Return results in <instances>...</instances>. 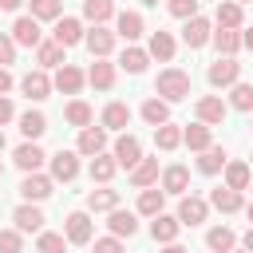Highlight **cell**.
Segmentation results:
<instances>
[{"instance_id": "1", "label": "cell", "mask_w": 253, "mask_h": 253, "mask_svg": "<svg viewBox=\"0 0 253 253\" xmlns=\"http://www.w3.org/2000/svg\"><path fill=\"white\" fill-rule=\"evenodd\" d=\"M154 95L166 99V103H182V99H190V75H186L182 67H166V71H158V79H154Z\"/></svg>"}, {"instance_id": "2", "label": "cell", "mask_w": 253, "mask_h": 253, "mask_svg": "<svg viewBox=\"0 0 253 253\" xmlns=\"http://www.w3.org/2000/svg\"><path fill=\"white\" fill-rule=\"evenodd\" d=\"M206 79H210V87H233V83L241 79V63H237L233 55H217V59L210 63Z\"/></svg>"}, {"instance_id": "3", "label": "cell", "mask_w": 253, "mask_h": 253, "mask_svg": "<svg viewBox=\"0 0 253 253\" xmlns=\"http://www.w3.org/2000/svg\"><path fill=\"white\" fill-rule=\"evenodd\" d=\"M63 237H67L71 245H91V237H95V225H91V217H87L83 210L67 213V221H63Z\"/></svg>"}, {"instance_id": "4", "label": "cell", "mask_w": 253, "mask_h": 253, "mask_svg": "<svg viewBox=\"0 0 253 253\" xmlns=\"http://www.w3.org/2000/svg\"><path fill=\"white\" fill-rule=\"evenodd\" d=\"M206 217H210V202L198 198V194H182V202H178V221H182V225H202Z\"/></svg>"}, {"instance_id": "5", "label": "cell", "mask_w": 253, "mask_h": 253, "mask_svg": "<svg viewBox=\"0 0 253 253\" xmlns=\"http://www.w3.org/2000/svg\"><path fill=\"white\" fill-rule=\"evenodd\" d=\"M12 40H16V47H40V43H43L40 20H36V16H20V20L12 24Z\"/></svg>"}, {"instance_id": "6", "label": "cell", "mask_w": 253, "mask_h": 253, "mask_svg": "<svg viewBox=\"0 0 253 253\" xmlns=\"http://www.w3.org/2000/svg\"><path fill=\"white\" fill-rule=\"evenodd\" d=\"M115 36L119 32H111V28H103V24H95L87 36H83V43H87V51L95 55V59H107L111 51H115Z\"/></svg>"}, {"instance_id": "7", "label": "cell", "mask_w": 253, "mask_h": 253, "mask_svg": "<svg viewBox=\"0 0 253 253\" xmlns=\"http://www.w3.org/2000/svg\"><path fill=\"white\" fill-rule=\"evenodd\" d=\"M51 87H55V83L47 79V71H43V67H36V71H28V75L20 79V91H24L32 103H43V99L51 95Z\"/></svg>"}, {"instance_id": "8", "label": "cell", "mask_w": 253, "mask_h": 253, "mask_svg": "<svg viewBox=\"0 0 253 253\" xmlns=\"http://www.w3.org/2000/svg\"><path fill=\"white\" fill-rule=\"evenodd\" d=\"M51 186H55V178L36 170V174H24L20 194H24V202H43V198H51Z\"/></svg>"}, {"instance_id": "9", "label": "cell", "mask_w": 253, "mask_h": 253, "mask_svg": "<svg viewBox=\"0 0 253 253\" xmlns=\"http://www.w3.org/2000/svg\"><path fill=\"white\" fill-rule=\"evenodd\" d=\"M182 40H186V47H206L213 40V24L206 16H190L186 28H182Z\"/></svg>"}, {"instance_id": "10", "label": "cell", "mask_w": 253, "mask_h": 253, "mask_svg": "<svg viewBox=\"0 0 253 253\" xmlns=\"http://www.w3.org/2000/svg\"><path fill=\"white\" fill-rule=\"evenodd\" d=\"M47 162H51V178L55 182H71L79 174V150H55Z\"/></svg>"}, {"instance_id": "11", "label": "cell", "mask_w": 253, "mask_h": 253, "mask_svg": "<svg viewBox=\"0 0 253 253\" xmlns=\"http://www.w3.org/2000/svg\"><path fill=\"white\" fill-rule=\"evenodd\" d=\"M225 115H229V103H221L217 95H202L198 99V123L217 126V123H225Z\"/></svg>"}, {"instance_id": "12", "label": "cell", "mask_w": 253, "mask_h": 253, "mask_svg": "<svg viewBox=\"0 0 253 253\" xmlns=\"http://www.w3.org/2000/svg\"><path fill=\"white\" fill-rule=\"evenodd\" d=\"M83 36H87V32H83V24H79L75 16H59V20H55V32H51V40H59L63 47H75V43H83Z\"/></svg>"}, {"instance_id": "13", "label": "cell", "mask_w": 253, "mask_h": 253, "mask_svg": "<svg viewBox=\"0 0 253 253\" xmlns=\"http://www.w3.org/2000/svg\"><path fill=\"white\" fill-rule=\"evenodd\" d=\"M55 91H63V95H79V87L87 83V75L75 67V63H63V67H55Z\"/></svg>"}, {"instance_id": "14", "label": "cell", "mask_w": 253, "mask_h": 253, "mask_svg": "<svg viewBox=\"0 0 253 253\" xmlns=\"http://www.w3.org/2000/svg\"><path fill=\"white\" fill-rule=\"evenodd\" d=\"M103 146H107V126H83L79 130V142H75V150L79 154H103Z\"/></svg>"}, {"instance_id": "15", "label": "cell", "mask_w": 253, "mask_h": 253, "mask_svg": "<svg viewBox=\"0 0 253 253\" xmlns=\"http://www.w3.org/2000/svg\"><path fill=\"white\" fill-rule=\"evenodd\" d=\"M138 158H142V142H138L134 134H119V138H115V162L130 170Z\"/></svg>"}, {"instance_id": "16", "label": "cell", "mask_w": 253, "mask_h": 253, "mask_svg": "<svg viewBox=\"0 0 253 253\" xmlns=\"http://www.w3.org/2000/svg\"><path fill=\"white\" fill-rule=\"evenodd\" d=\"M12 221H16L20 233H40V229H43V213H40L36 202H24V206L12 213Z\"/></svg>"}, {"instance_id": "17", "label": "cell", "mask_w": 253, "mask_h": 253, "mask_svg": "<svg viewBox=\"0 0 253 253\" xmlns=\"http://www.w3.org/2000/svg\"><path fill=\"white\" fill-rule=\"evenodd\" d=\"M107 229L115 233V237H134L138 233V213H130V210H111V217H107Z\"/></svg>"}, {"instance_id": "18", "label": "cell", "mask_w": 253, "mask_h": 253, "mask_svg": "<svg viewBox=\"0 0 253 253\" xmlns=\"http://www.w3.org/2000/svg\"><path fill=\"white\" fill-rule=\"evenodd\" d=\"M63 51H67V47H63L59 40H43V43L36 47V63H40L43 71H47V67H63V63H67Z\"/></svg>"}, {"instance_id": "19", "label": "cell", "mask_w": 253, "mask_h": 253, "mask_svg": "<svg viewBox=\"0 0 253 253\" xmlns=\"http://www.w3.org/2000/svg\"><path fill=\"white\" fill-rule=\"evenodd\" d=\"M43 162H47V154H43L36 142H20V146H16V166H20L24 174H36Z\"/></svg>"}, {"instance_id": "20", "label": "cell", "mask_w": 253, "mask_h": 253, "mask_svg": "<svg viewBox=\"0 0 253 253\" xmlns=\"http://www.w3.org/2000/svg\"><path fill=\"white\" fill-rule=\"evenodd\" d=\"M178 229H182L178 213H174V217H170V213H154V221H150V237L162 241V245H170V241L178 237Z\"/></svg>"}, {"instance_id": "21", "label": "cell", "mask_w": 253, "mask_h": 253, "mask_svg": "<svg viewBox=\"0 0 253 253\" xmlns=\"http://www.w3.org/2000/svg\"><path fill=\"white\" fill-rule=\"evenodd\" d=\"M146 63H150V51H146V47H134V43H126V47H123V55H119V67H123V71H130V75H142V71H146Z\"/></svg>"}, {"instance_id": "22", "label": "cell", "mask_w": 253, "mask_h": 253, "mask_svg": "<svg viewBox=\"0 0 253 253\" xmlns=\"http://www.w3.org/2000/svg\"><path fill=\"white\" fill-rule=\"evenodd\" d=\"M154 182H158V158H138V162L130 166V186L146 190V186H154Z\"/></svg>"}, {"instance_id": "23", "label": "cell", "mask_w": 253, "mask_h": 253, "mask_svg": "<svg viewBox=\"0 0 253 253\" xmlns=\"http://www.w3.org/2000/svg\"><path fill=\"white\" fill-rule=\"evenodd\" d=\"M162 190H166V194H186V190H190V170H186L182 162L166 166V170H162Z\"/></svg>"}, {"instance_id": "24", "label": "cell", "mask_w": 253, "mask_h": 253, "mask_svg": "<svg viewBox=\"0 0 253 253\" xmlns=\"http://www.w3.org/2000/svg\"><path fill=\"white\" fill-rule=\"evenodd\" d=\"M206 245H210V253H233L237 233H233L229 225H213V229L206 233Z\"/></svg>"}, {"instance_id": "25", "label": "cell", "mask_w": 253, "mask_h": 253, "mask_svg": "<svg viewBox=\"0 0 253 253\" xmlns=\"http://www.w3.org/2000/svg\"><path fill=\"white\" fill-rule=\"evenodd\" d=\"M146 51H150L154 59L170 63V59H174V36H170V32H162V28H158V32H150V43H146Z\"/></svg>"}, {"instance_id": "26", "label": "cell", "mask_w": 253, "mask_h": 253, "mask_svg": "<svg viewBox=\"0 0 253 253\" xmlns=\"http://www.w3.org/2000/svg\"><path fill=\"white\" fill-rule=\"evenodd\" d=\"M87 83H91V87H99V91H111V87H115V63L95 59V63H91V71H87Z\"/></svg>"}, {"instance_id": "27", "label": "cell", "mask_w": 253, "mask_h": 253, "mask_svg": "<svg viewBox=\"0 0 253 253\" xmlns=\"http://www.w3.org/2000/svg\"><path fill=\"white\" fill-rule=\"evenodd\" d=\"M210 206H213V210H221V213H237L245 202H241V190L221 186V190H213V194H210Z\"/></svg>"}, {"instance_id": "28", "label": "cell", "mask_w": 253, "mask_h": 253, "mask_svg": "<svg viewBox=\"0 0 253 253\" xmlns=\"http://www.w3.org/2000/svg\"><path fill=\"white\" fill-rule=\"evenodd\" d=\"M213 47H217V55H237L241 51V32L237 28H217L213 32Z\"/></svg>"}, {"instance_id": "29", "label": "cell", "mask_w": 253, "mask_h": 253, "mask_svg": "<svg viewBox=\"0 0 253 253\" xmlns=\"http://www.w3.org/2000/svg\"><path fill=\"white\" fill-rule=\"evenodd\" d=\"M142 119H146L150 126H162V123H170V103H166V99H158V95H150V99L142 103Z\"/></svg>"}, {"instance_id": "30", "label": "cell", "mask_w": 253, "mask_h": 253, "mask_svg": "<svg viewBox=\"0 0 253 253\" xmlns=\"http://www.w3.org/2000/svg\"><path fill=\"white\" fill-rule=\"evenodd\" d=\"M43 130H47V119H43V111H24V115H20V134H24L28 142H36Z\"/></svg>"}, {"instance_id": "31", "label": "cell", "mask_w": 253, "mask_h": 253, "mask_svg": "<svg viewBox=\"0 0 253 253\" xmlns=\"http://www.w3.org/2000/svg\"><path fill=\"white\" fill-rule=\"evenodd\" d=\"M253 182V166L249 162H225V186L229 190H245Z\"/></svg>"}, {"instance_id": "32", "label": "cell", "mask_w": 253, "mask_h": 253, "mask_svg": "<svg viewBox=\"0 0 253 253\" xmlns=\"http://www.w3.org/2000/svg\"><path fill=\"white\" fill-rule=\"evenodd\" d=\"M142 32H146V24H142L138 12H119V36H123L126 43H134Z\"/></svg>"}, {"instance_id": "33", "label": "cell", "mask_w": 253, "mask_h": 253, "mask_svg": "<svg viewBox=\"0 0 253 253\" xmlns=\"http://www.w3.org/2000/svg\"><path fill=\"white\" fill-rule=\"evenodd\" d=\"M126 123H130V107L126 103H107L103 107V126L107 130H123Z\"/></svg>"}, {"instance_id": "34", "label": "cell", "mask_w": 253, "mask_h": 253, "mask_svg": "<svg viewBox=\"0 0 253 253\" xmlns=\"http://www.w3.org/2000/svg\"><path fill=\"white\" fill-rule=\"evenodd\" d=\"M115 206H119V190H107L103 186V190H91L87 194V210H95V213H111Z\"/></svg>"}, {"instance_id": "35", "label": "cell", "mask_w": 253, "mask_h": 253, "mask_svg": "<svg viewBox=\"0 0 253 253\" xmlns=\"http://www.w3.org/2000/svg\"><path fill=\"white\" fill-rule=\"evenodd\" d=\"M111 16H115V0H83V20L107 24Z\"/></svg>"}, {"instance_id": "36", "label": "cell", "mask_w": 253, "mask_h": 253, "mask_svg": "<svg viewBox=\"0 0 253 253\" xmlns=\"http://www.w3.org/2000/svg\"><path fill=\"white\" fill-rule=\"evenodd\" d=\"M213 20H217V28H241L245 16H241V4H237V0H221Z\"/></svg>"}, {"instance_id": "37", "label": "cell", "mask_w": 253, "mask_h": 253, "mask_svg": "<svg viewBox=\"0 0 253 253\" xmlns=\"http://www.w3.org/2000/svg\"><path fill=\"white\" fill-rule=\"evenodd\" d=\"M154 146H158V150H178V146H182V130H178L174 123L154 126Z\"/></svg>"}, {"instance_id": "38", "label": "cell", "mask_w": 253, "mask_h": 253, "mask_svg": "<svg viewBox=\"0 0 253 253\" xmlns=\"http://www.w3.org/2000/svg\"><path fill=\"white\" fill-rule=\"evenodd\" d=\"M182 142H186L190 150H198V154H202L206 146H213V142H210V126H206V123H194V126H186V130H182Z\"/></svg>"}, {"instance_id": "39", "label": "cell", "mask_w": 253, "mask_h": 253, "mask_svg": "<svg viewBox=\"0 0 253 253\" xmlns=\"http://www.w3.org/2000/svg\"><path fill=\"white\" fill-rule=\"evenodd\" d=\"M115 170H119L115 154H111V158H107V154H95V158H91V182H103V186H107V182L115 178Z\"/></svg>"}, {"instance_id": "40", "label": "cell", "mask_w": 253, "mask_h": 253, "mask_svg": "<svg viewBox=\"0 0 253 253\" xmlns=\"http://www.w3.org/2000/svg\"><path fill=\"white\" fill-rule=\"evenodd\" d=\"M162 206H166V190H142L138 194V213H146V217H154V213H162Z\"/></svg>"}, {"instance_id": "41", "label": "cell", "mask_w": 253, "mask_h": 253, "mask_svg": "<svg viewBox=\"0 0 253 253\" xmlns=\"http://www.w3.org/2000/svg\"><path fill=\"white\" fill-rule=\"evenodd\" d=\"M229 107L233 111H245V115H253V83H233V91H229Z\"/></svg>"}, {"instance_id": "42", "label": "cell", "mask_w": 253, "mask_h": 253, "mask_svg": "<svg viewBox=\"0 0 253 253\" xmlns=\"http://www.w3.org/2000/svg\"><path fill=\"white\" fill-rule=\"evenodd\" d=\"M63 119H67L71 126H79V130H83V126H91V107H87L83 99H71V103L63 107Z\"/></svg>"}, {"instance_id": "43", "label": "cell", "mask_w": 253, "mask_h": 253, "mask_svg": "<svg viewBox=\"0 0 253 253\" xmlns=\"http://www.w3.org/2000/svg\"><path fill=\"white\" fill-rule=\"evenodd\" d=\"M198 170H202V174H217V170H225V150H221V146H206L202 158H198Z\"/></svg>"}, {"instance_id": "44", "label": "cell", "mask_w": 253, "mask_h": 253, "mask_svg": "<svg viewBox=\"0 0 253 253\" xmlns=\"http://www.w3.org/2000/svg\"><path fill=\"white\" fill-rule=\"evenodd\" d=\"M67 237L63 233H47V229H40V241H36V249L40 253H67Z\"/></svg>"}, {"instance_id": "45", "label": "cell", "mask_w": 253, "mask_h": 253, "mask_svg": "<svg viewBox=\"0 0 253 253\" xmlns=\"http://www.w3.org/2000/svg\"><path fill=\"white\" fill-rule=\"evenodd\" d=\"M32 16L36 20H59L63 16V4L59 0H32Z\"/></svg>"}, {"instance_id": "46", "label": "cell", "mask_w": 253, "mask_h": 253, "mask_svg": "<svg viewBox=\"0 0 253 253\" xmlns=\"http://www.w3.org/2000/svg\"><path fill=\"white\" fill-rule=\"evenodd\" d=\"M198 4H202V0H166L170 16H178V20H190V16H198Z\"/></svg>"}, {"instance_id": "47", "label": "cell", "mask_w": 253, "mask_h": 253, "mask_svg": "<svg viewBox=\"0 0 253 253\" xmlns=\"http://www.w3.org/2000/svg\"><path fill=\"white\" fill-rule=\"evenodd\" d=\"M20 249H24L20 229H0V253H20Z\"/></svg>"}, {"instance_id": "48", "label": "cell", "mask_w": 253, "mask_h": 253, "mask_svg": "<svg viewBox=\"0 0 253 253\" xmlns=\"http://www.w3.org/2000/svg\"><path fill=\"white\" fill-rule=\"evenodd\" d=\"M8 63H16V40L0 32V67H8Z\"/></svg>"}, {"instance_id": "49", "label": "cell", "mask_w": 253, "mask_h": 253, "mask_svg": "<svg viewBox=\"0 0 253 253\" xmlns=\"http://www.w3.org/2000/svg\"><path fill=\"white\" fill-rule=\"evenodd\" d=\"M95 253H126V249H123V241L111 233V237H95Z\"/></svg>"}, {"instance_id": "50", "label": "cell", "mask_w": 253, "mask_h": 253, "mask_svg": "<svg viewBox=\"0 0 253 253\" xmlns=\"http://www.w3.org/2000/svg\"><path fill=\"white\" fill-rule=\"evenodd\" d=\"M12 115H16V111H12V99H8V95H0V126H4Z\"/></svg>"}, {"instance_id": "51", "label": "cell", "mask_w": 253, "mask_h": 253, "mask_svg": "<svg viewBox=\"0 0 253 253\" xmlns=\"http://www.w3.org/2000/svg\"><path fill=\"white\" fill-rule=\"evenodd\" d=\"M12 91V75H8V67H0V95H8Z\"/></svg>"}, {"instance_id": "52", "label": "cell", "mask_w": 253, "mask_h": 253, "mask_svg": "<svg viewBox=\"0 0 253 253\" xmlns=\"http://www.w3.org/2000/svg\"><path fill=\"white\" fill-rule=\"evenodd\" d=\"M241 47H249V51H253V28H245V32H241Z\"/></svg>"}, {"instance_id": "53", "label": "cell", "mask_w": 253, "mask_h": 253, "mask_svg": "<svg viewBox=\"0 0 253 253\" xmlns=\"http://www.w3.org/2000/svg\"><path fill=\"white\" fill-rule=\"evenodd\" d=\"M20 4H24V0H0V8H4V12H16Z\"/></svg>"}, {"instance_id": "54", "label": "cell", "mask_w": 253, "mask_h": 253, "mask_svg": "<svg viewBox=\"0 0 253 253\" xmlns=\"http://www.w3.org/2000/svg\"><path fill=\"white\" fill-rule=\"evenodd\" d=\"M162 253H190V249H182V245H178V241H170V245H166V249H162Z\"/></svg>"}, {"instance_id": "55", "label": "cell", "mask_w": 253, "mask_h": 253, "mask_svg": "<svg viewBox=\"0 0 253 253\" xmlns=\"http://www.w3.org/2000/svg\"><path fill=\"white\" fill-rule=\"evenodd\" d=\"M245 249L253 253V225H249V233H245Z\"/></svg>"}, {"instance_id": "56", "label": "cell", "mask_w": 253, "mask_h": 253, "mask_svg": "<svg viewBox=\"0 0 253 253\" xmlns=\"http://www.w3.org/2000/svg\"><path fill=\"white\" fill-rule=\"evenodd\" d=\"M245 213H249V221H253V202H249V206H245Z\"/></svg>"}, {"instance_id": "57", "label": "cell", "mask_w": 253, "mask_h": 253, "mask_svg": "<svg viewBox=\"0 0 253 253\" xmlns=\"http://www.w3.org/2000/svg\"><path fill=\"white\" fill-rule=\"evenodd\" d=\"M142 4H146V8H154V4H158V0H142Z\"/></svg>"}, {"instance_id": "58", "label": "cell", "mask_w": 253, "mask_h": 253, "mask_svg": "<svg viewBox=\"0 0 253 253\" xmlns=\"http://www.w3.org/2000/svg\"><path fill=\"white\" fill-rule=\"evenodd\" d=\"M0 150H4V126H0Z\"/></svg>"}, {"instance_id": "59", "label": "cell", "mask_w": 253, "mask_h": 253, "mask_svg": "<svg viewBox=\"0 0 253 253\" xmlns=\"http://www.w3.org/2000/svg\"><path fill=\"white\" fill-rule=\"evenodd\" d=\"M0 178H4V162H0Z\"/></svg>"}, {"instance_id": "60", "label": "cell", "mask_w": 253, "mask_h": 253, "mask_svg": "<svg viewBox=\"0 0 253 253\" xmlns=\"http://www.w3.org/2000/svg\"><path fill=\"white\" fill-rule=\"evenodd\" d=\"M237 4H249V0H237Z\"/></svg>"}, {"instance_id": "61", "label": "cell", "mask_w": 253, "mask_h": 253, "mask_svg": "<svg viewBox=\"0 0 253 253\" xmlns=\"http://www.w3.org/2000/svg\"><path fill=\"white\" fill-rule=\"evenodd\" d=\"M241 253H249V249H241Z\"/></svg>"}, {"instance_id": "62", "label": "cell", "mask_w": 253, "mask_h": 253, "mask_svg": "<svg viewBox=\"0 0 253 253\" xmlns=\"http://www.w3.org/2000/svg\"><path fill=\"white\" fill-rule=\"evenodd\" d=\"M249 158H253V154H249ZM249 166H253V162H249Z\"/></svg>"}]
</instances>
